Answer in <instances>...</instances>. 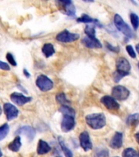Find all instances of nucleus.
<instances>
[{"mask_svg": "<svg viewBox=\"0 0 139 157\" xmlns=\"http://www.w3.org/2000/svg\"><path fill=\"white\" fill-rule=\"evenodd\" d=\"M131 66L127 59L120 57L116 61V71L113 74V79L115 83H119L124 77L129 75Z\"/></svg>", "mask_w": 139, "mask_h": 157, "instance_id": "nucleus-1", "label": "nucleus"}, {"mask_svg": "<svg viewBox=\"0 0 139 157\" xmlns=\"http://www.w3.org/2000/svg\"><path fill=\"white\" fill-rule=\"evenodd\" d=\"M85 121L87 124L93 129H101L105 127L106 124V116L103 113H95L88 115L85 117Z\"/></svg>", "mask_w": 139, "mask_h": 157, "instance_id": "nucleus-2", "label": "nucleus"}, {"mask_svg": "<svg viewBox=\"0 0 139 157\" xmlns=\"http://www.w3.org/2000/svg\"><path fill=\"white\" fill-rule=\"evenodd\" d=\"M114 23H115V27L117 28L118 30L121 32L123 34H125V36L128 37V38H133L134 37V33L132 30V29L119 14H115L114 16Z\"/></svg>", "mask_w": 139, "mask_h": 157, "instance_id": "nucleus-3", "label": "nucleus"}, {"mask_svg": "<svg viewBox=\"0 0 139 157\" xmlns=\"http://www.w3.org/2000/svg\"><path fill=\"white\" fill-rule=\"evenodd\" d=\"M111 95L115 100L125 101L129 97L130 91L127 88H125V86L116 85L113 87L111 90Z\"/></svg>", "mask_w": 139, "mask_h": 157, "instance_id": "nucleus-4", "label": "nucleus"}, {"mask_svg": "<svg viewBox=\"0 0 139 157\" xmlns=\"http://www.w3.org/2000/svg\"><path fill=\"white\" fill-rule=\"evenodd\" d=\"M37 87L43 92H48L53 88V82L48 76L41 75L38 76L36 79Z\"/></svg>", "mask_w": 139, "mask_h": 157, "instance_id": "nucleus-5", "label": "nucleus"}, {"mask_svg": "<svg viewBox=\"0 0 139 157\" xmlns=\"http://www.w3.org/2000/svg\"><path fill=\"white\" fill-rule=\"evenodd\" d=\"M56 39L57 41L61 43H71L78 40L79 39V34L76 33H71L68 30H63L56 35Z\"/></svg>", "mask_w": 139, "mask_h": 157, "instance_id": "nucleus-6", "label": "nucleus"}, {"mask_svg": "<svg viewBox=\"0 0 139 157\" xmlns=\"http://www.w3.org/2000/svg\"><path fill=\"white\" fill-rule=\"evenodd\" d=\"M101 102L102 103V105L105 106L107 110H118L120 109V104L115 100V98H113L110 96H104L101 98Z\"/></svg>", "mask_w": 139, "mask_h": 157, "instance_id": "nucleus-7", "label": "nucleus"}, {"mask_svg": "<svg viewBox=\"0 0 139 157\" xmlns=\"http://www.w3.org/2000/svg\"><path fill=\"white\" fill-rule=\"evenodd\" d=\"M75 126V117L71 115H63V119L61 123V128L64 132H68L74 129Z\"/></svg>", "mask_w": 139, "mask_h": 157, "instance_id": "nucleus-8", "label": "nucleus"}, {"mask_svg": "<svg viewBox=\"0 0 139 157\" xmlns=\"http://www.w3.org/2000/svg\"><path fill=\"white\" fill-rule=\"evenodd\" d=\"M79 139L80 147L83 148V151H88L93 149V143L91 142L90 137H89L88 132L83 131V132H81L79 137Z\"/></svg>", "mask_w": 139, "mask_h": 157, "instance_id": "nucleus-9", "label": "nucleus"}, {"mask_svg": "<svg viewBox=\"0 0 139 157\" xmlns=\"http://www.w3.org/2000/svg\"><path fill=\"white\" fill-rule=\"evenodd\" d=\"M3 110L6 115L7 120H12L16 119L19 115V110L15 105H13L11 103H5L3 105Z\"/></svg>", "mask_w": 139, "mask_h": 157, "instance_id": "nucleus-10", "label": "nucleus"}, {"mask_svg": "<svg viewBox=\"0 0 139 157\" xmlns=\"http://www.w3.org/2000/svg\"><path fill=\"white\" fill-rule=\"evenodd\" d=\"M11 100L14 104L17 105H23L25 103H28L31 101V97H25L23 94L20 93H13L10 96Z\"/></svg>", "mask_w": 139, "mask_h": 157, "instance_id": "nucleus-11", "label": "nucleus"}, {"mask_svg": "<svg viewBox=\"0 0 139 157\" xmlns=\"http://www.w3.org/2000/svg\"><path fill=\"white\" fill-rule=\"evenodd\" d=\"M82 44L88 48H101L102 47L101 42L97 38H88L87 36L82 39Z\"/></svg>", "mask_w": 139, "mask_h": 157, "instance_id": "nucleus-12", "label": "nucleus"}, {"mask_svg": "<svg viewBox=\"0 0 139 157\" xmlns=\"http://www.w3.org/2000/svg\"><path fill=\"white\" fill-rule=\"evenodd\" d=\"M16 133L25 135L29 139V141H32L35 136V130L31 126H27L26 125V126H22L20 128H18Z\"/></svg>", "mask_w": 139, "mask_h": 157, "instance_id": "nucleus-13", "label": "nucleus"}, {"mask_svg": "<svg viewBox=\"0 0 139 157\" xmlns=\"http://www.w3.org/2000/svg\"><path fill=\"white\" fill-rule=\"evenodd\" d=\"M123 146V133L115 132L110 142V147L113 149H120Z\"/></svg>", "mask_w": 139, "mask_h": 157, "instance_id": "nucleus-14", "label": "nucleus"}, {"mask_svg": "<svg viewBox=\"0 0 139 157\" xmlns=\"http://www.w3.org/2000/svg\"><path fill=\"white\" fill-rule=\"evenodd\" d=\"M58 2L62 5V7L65 9V13L66 15L71 16V17L75 16V7L71 1H60Z\"/></svg>", "mask_w": 139, "mask_h": 157, "instance_id": "nucleus-15", "label": "nucleus"}, {"mask_svg": "<svg viewBox=\"0 0 139 157\" xmlns=\"http://www.w3.org/2000/svg\"><path fill=\"white\" fill-rule=\"evenodd\" d=\"M51 147L49 146L48 142L44 140H39L38 142V147H37V153L39 155H44L48 153L51 151Z\"/></svg>", "mask_w": 139, "mask_h": 157, "instance_id": "nucleus-16", "label": "nucleus"}, {"mask_svg": "<svg viewBox=\"0 0 139 157\" xmlns=\"http://www.w3.org/2000/svg\"><path fill=\"white\" fill-rule=\"evenodd\" d=\"M21 147V140L20 136H17L12 142L8 145V149L13 152H17Z\"/></svg>", "mask_w": 139, "mask_h": 157, "instance_id": "nucleus-17", "label": "nucleus"}, {"mask_svg": "<svg viewBox=\"0 0 139 157\" xmlns=\"http://www.w3.org/2000/svg\"><path fill=\"white\" fill-rule=\"evenodd\" d=\"M42 52L46 57H50L55 53V49L52 44H45L42 48Z\"/></svg>", "mask_w": 139, "mask_h": 157, "instance_id": "nucleus-18", "label": "nucleus"}, {"mask_svg": "<svg viewBox=\"0 0 139 157\" xmlns=\"http://www.w3.org/2000/svg\"><path fill=\"white\" fill-rule=\"evenodd\" d=\"M126 124L129 126H137L139 124V114L135 113L133 115H130L128 116L126 120Z\"/></svg>", "mask_w": 139, "mask_h": 157, "instance_id": "nucleus-19", "label": "nucleus"}, {"mask_svg": "<svg viewBox=\"0 0 139 157\" xmlns=\"http://www.w3.org/2000/svg\"><path fill=\"white\" fill-rule=\"evenodd\" d=\"M77 21L80 22V23H95L98 25H99L100 27H102V25H100V23L98 22V21L97 19H93L91 17H89L88 15L87 14H83L79 18L77 19Z\"/></svg>", "mask_w": 139, "mask_h": 157, "instance_id": "nucleus-20", "label": "nucleus"}, {"mask_svg": "<svg viewBox=\"0 0 139 157\" xmlns=\"http://www.w3.org/2000/svg\"><path fill=\"white\" fill-rule=\"evenodd\" d=\"M56 100L57 101L58 104L63 106V105H70V101H68V99L66 98V94L64 93H57L56 96Z\"/></svg>", "mask_w": 139, "mask_h": 157, "instance_id": "nucleus-21", "label": "nucleus"}, {"mask_svg": "<svg viewBox=\"0 0 139 157\" xmlns=\"http://www.w3.org/2000/svg\"><path fill=\"white\" fill-rule=\"evenodd\" d=\"M59 111H61L63 114V115H71V116H73V117H75V110L70 105H63V106H61L60 109H59Z\"/></svg>", "mask_w": 139, "mask_h": 157, "instance_id": "nucleus-22", "label": "nucleus"}, {"mask_svg": "<svg viewBox=\"0 0 139 157\" xmlns=\"http://www.w3.org/2000/svg\"><path fill=\"white\" fill-rule=\"evenodd\" d=\"M122 157H138L137 152L133 148H126L122 152Z\"/></svg>", "mask_w": 139, "mask_h": 157, "instance_id": "nucleus-23", "label": "nucleus"}, {"mask_svg": "<svg viewBox=\"0 0 139 157\" xmlns=\"http://www.w3.org/2000/svg\"><path fill=\"white\" fill-rule=\"evenodd\" d=\"M59 143H60V146H61V150H62V151H63L64 155H65V156L66 157H73V153L71 152V151L69 149L68 147L65 146L63 141L61 140V138H59Z\"/></svg>", "mask_w": 139, "mask_h": 157, "instance_id": "nucleus-24", "label": "nucleus"}, {"mask_svg": "<svg viewBox=\"0 0 139 157\" xmlns=\"http://www.w3.org/2000/svg\"><path fill=\"white\" fill-rule=\"evenodd\" d=\"M130 21L131 24L135 30H137L139 26V17L136 13H131L130 14Z\"/></svg>", "mask_w": 139, "mask_h": 157, "instance_id": "nucleus-25", "label": "nucleus"}, {"mask_svg": "<svg viewBox=\"0 0 139 157\" xmlns=\"http://www.w3.org/2000/svg\"><path fill=\"white\" fill-rule=\"evenodd\" d=\"M86 35L88 38H96V30L95 27L92 25H86L84 29Z\"/></svg>", "mask_w": 139, "mask_h": 157, "instance_id": "nucleus-26", "label": "nucleus"}, {"mask_svg": "<svg viewBox=\"0 0 139 157\" xmlns=\"http://www.w3.org/2000/svg\"><path fill=\"white\" fill-rule=\"evenodd\" d=\"M8 132H9V126L7 124H4L0 127V141L4 139Z\"/></svg>", "mask_w": 139, "mask_h": 157, "instance_id": "nucleus-27", "label": "nucleus"}, {"mask_svg": "<svg viewBox=\"0 0 139 157\" xmlns=\"http://www.w3.org/2000/svg\"><path fill=\"white\" fill-rule=\"evenodd\" d=\"M95 155L97 157H108L109 151L107 149H105V148H99V149H97Z\"/></svg>", "mask_w": 139, "mask_h": 157, "instance_id": "nucleus-28", "label": "nucleus"}, {"mask_svg": "<svg viewBox=\"0 0 139 157\" xmlns=\"http://www.w3.org/2000/svg\"><path fill=\"white\" fill-rule=\"evenodd\" d=\"M6 58H7V61L9 62L12 66H17V61H15V58L14 56H13V55H12L11 52H7V55H6Z\"/></svg>", "mask_w": 139, "mask_h": 157, "instance_id": "nucleus-29", "label": "nucleus"}, {"mask_svg": "<svg viewBox=\"0 0 139 157\" xmlns=\"http://www.w3.org/2000/svg\"><path fill=\"white\" fill-rule=\"evenodd\" d=\"M106 48H107L110 51H111L112 52H115V53H118L120 51V47L119 46H113V45H111L110 44H109V43H106Z\"/></svg>", "mask_w": 139, "mask_h": 157, "instance_id": "nucleus-30", "label": "nucleus"}, {"mask_svg": "<svg viewBox=\"0 0 139 157\" xmlns=\"http://www.w3.org/2000/svg\"><path fill=\"white\" fill-rule=\"evenodd\" d=\"M126 51H127L128 54H129L132 58H136V53H135L134 49H133L132 45H127V46H126Z\"/></svg>", "mask_w": 139, "mask_h": 157, "instance_id": "nucleus-31", "label": "nucleus"}, {"mask_svg": "<svg viewBox=\"0 0 139 157\" xmlns=\"http://www.w3.org/2000/svg\"><path fill=\"white\" fill-rule=\"evenodd\" d=\"M0 69H1V70H3V71H9L10 67L6 62H3V61H0Z\"/></svg>", "mask_w": 139, "mask_h": 157, "instance_id": "nucleus-32", "label": "nucleus"}, {"mask_svg": "<svg viewBox=\"0 0 139 157\" xmlns=\"http://www.w3.org/2000/svg\"><path fill=\"white\" fill-rule=\"evenodd\" d=\"M23 71H24V75L25 77H27V78H29V77H30V75H29V73L28 72V71H27L26 69H24Z\"/></svg>", "mask_w": 139, "mask_h": 157, "instance_id": "nucleus-33", "label": "nucleus"}, {"mask_svg": "<svg viewBox=\"0 0 139 157\" xmlns=\"http://www.w3.org/2000/svg\"><path fill=\"white\" fill-rule=\"evenodd\" d=\"M134 137H135V140H136V142H137V143L139 144V132H137L135 133Z\"/></svg>", "mask_w": 139, "mask_h": 157, "instance_id": "nucleus-34", "label": "nucleus"}, {"mask_svg": "<svg viewBox=\"0 0 139 157\" xmlns=\"http://www.w3.org/2000/svg\"><path fill=\"white\" fill-rule=\"evenodd\" d=\"M136 50H137V52L139 53V43L136 45Z\"/></svg>", "mask_w": 139, "mask_h": 157, "instance_id": "nucleus-35", "label": "nucleus"}, {"mask_svg": "<svg viewBox=\"0 0 139 157\" xmlns=\"http://www.w3.org/2000/svg\"><path fill=\"white\" fill-rule=\"evenodd\" d=\"M2 151H1V150H0V157H2Z\"/></svg>", "mask_w": 139, "mask_h": 157, "instance_id": "nucleus-36", "label": "nucleus"}, {"mask_svg": "<svg viewBox=\"0 0 139 157\" xmlns=\"http://www.w3.org/2000/svg\"><path fill=\"white\" fill-rule=\"evenodd\" d=\"M1 114H2V108L0 106V115H1Z\"/></svg>", "mask_w": 139, "mask_h": 157, "instance_id": "nucleus-37", "label": "nucleus"}, {"mask_svg": "<svg viewBox=\"0 0 139 157\" xmlns=\"http://www.w3.org/2000/svg\"><path fill=\"white\" fill-rule=\"evenodd\" d=\"M138 68H139V63H138Z\"/></svg>", "mask_w": 139, "mask_h": 157, "instance_id": "nucleus-38", "label": "nucleus"}, {"mask_svg": "<svg viewBox=\"0 0 139 157\" xmlns=\"http://www.w3.org/2000/svg\"><path fill=\"white\" fill-rule=\"evenodd\" d=\"M115 157H119V156H115Z\"/></svg>", "mask_w": 139, "mask_h": 157, "instance_id": "nucleus-39", "label": "nucleus"}, {"mask_svg": "<svg viewBox=\"0 0 139 157\" xmlns=\"http://www.w3.org/2000/svg\"><path fill=\"white\" fill-rule=\"evenodd\" d=\"M138 157H139V153H138Z\"/></svg>", "mask_w": 139, "mask_h": 157, "instance_id": "nucleus-40", "label": "nucleus"}]
</instances>
